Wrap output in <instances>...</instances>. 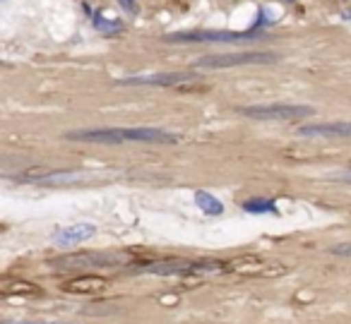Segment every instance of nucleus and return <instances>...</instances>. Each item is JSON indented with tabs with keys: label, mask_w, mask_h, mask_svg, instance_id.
<instances>
[{
	"label": "nucleus",
	"mask_w": 351,
	"mask_h": 324,
	"mask_svg": "<svg viewBox=\"0 0 351 324\" xmlns=\"http://www.w3.org/2000/svg\"><path fill=\"white\" fill-rule=\"evenodd\" d=\"M97 233V226L94 223H73V226H65V228H58L53 233V242L60 247H73L77 242H84Z\"/></svg>",
	"instance_id": "obj_7"
},
{
	"label": "nucleus",
	"mask_w": 351,
	"mask_h": 324,
	"mask_svg": "<svg viewBox=\"0 0 351 324\" xmlns=\"http://www.w3.org/2000/svg\"><path fill=\"white\" fill-rule=\"evenodd\" d=\"M142 274H154V276H195V274H210V271H219V264H210V262H193V260H156L152 264H145Z\"/></svg>",
	"instance_id": "obj_3"
},
{
	"label": "nucleus",
	"mask_w": 351,
	"mask_h": 324,
	"mask_svg": "<svg viewBox=\"0 0 351 324\" xmlns=\"http://www.w3.org/2000/svg\"><path fill=\"white\" fill-rule=\"evenodd\" d=\"M239 113L255 121H293V118L313 116V108L298 103H258V106H241Z\"/></svg>",
	"instance_id": "obj_4"
},
{
	"label": "nucleus",
	"mask_w": 351,
	"mask_h": 324,
	"mask_svg": "<svg viewBox=\"0 0 351 324\" xmlns=\"http://www.w3.org/2000/svg\"><path fill=\"white\" fill-rule=\"evenodd\" d=\"M121 3H123V8H125V10L132 12V3H130V0H121Z\"/></svg>",
	"instance_id": "obj_14"
},
{
	"label": "nucleus",
	"mask_w": 351,
	"mask_h": 324,
	"mask_svg": "<svg viewBox=\"0 0 351 324\" xmlns=\"http://www.w3.org/2000/svg\"><path fill=\"white\" fill-rule=\"evenodd\" d=\"M245 212L250 214H269V212H277V204L269 202V199H260V197H253L243 204Z\"/></svg>",
	"instance_id": "obj_12"
},
{
	"label": "nucleus",
	"mask_w": 351,
	"mask_h": 324,
	"mask_svg": "<svg viewBox=\"0 0 351 324\" xmlns=\"http://www.w3.org/2000/svg\"><path fill=\"white\" fill-rule=\"evenodd\" d=\"M8 324H53V322H8Z\"/></svg>",
	"instance_id": "obj_15"
},
{
	"label": "nucleus",
	"mask_w": 351,
	"mask_h": 324,
	"mask_svg": "<svg viewBox=\"0 0 351 324\" xmlns=\"http://www.w3.org/2000/svg\"><path fill=\"white\" fill-rule=\"evenodd\" d=\"M330 252H332V255H337V257H351V242H344V245H335Z\"/></svg>",
	"instance_id": "obj_13"
},
{
	"label": "nucleus",
	"mask_w": 351,
	"mask_h": 324,
	"mask_svg": "<svg viewBox=\"0 0 351 324\" xmlns=\"http://www.w3.org/2000/svg\"><path fill=\"white\" fill-rule=\"evenodd\" d=\"M132 262L130 252H70L60 255L51 262L58 271H82V269H111V266H125Z\"/></svg>",
	"instance_id": "obj_2"
},
{
	"label": "nucleus",
	"mask_w": 351,
	"mask_h": 324,
	"mask_svg": "<svg viewBox=\"0 0 351 324\" xmlns=\"http://www.w3.org/2000/svg\"><path fill=\"white\" fill-rule=\"evenodd\" d=\"M346 180H351V171H349V175H346Z\"/></svg>",
	"instance_id": "obj_16"
},
{
	"label": "nucleus",
	"mask_w": 351,
	"mask_h": 324,
	"mask_svg": "<svg viewBox=\"0 0 351 324\" xmlns=\"http://www.w3.org/2000/svg\"><path fill=\"white\" fill-rule=\"evenodd\" d=\"M197 82V75L191 73H164V75H142V77L123 79V84H154V87H178V84Z\"/></svg>",
	"instance_id": "obj_6"
},
{
	"label": "nucleus",
	"mask_w": 351,
	"mask_h": 324,
	"mask_svg": "<svg viewBox=\"0 0 351 324\" xmlns=\"http://www.w3.org/2000/svg\"><path fill=\"white\" fill-rule=\"evenodd\" d=\"M253 39V34H231V32H191V34H171L166 36V41H176V44H183V41H243Z\"/></svg>",
	"instance_id": "obj_9"
},
{
	"label": "nucleus",
	"mask_w": 351,
	"mask_h": 324,
	"mask_svg": "<svg viewBox=\"0 0 351 324\" xmlns=\"http://www.w3.org/2000/svg\"><path fill=\"white\" fill-rule=\"evenodd\" d=\"M303 137H351V121L341 123H308L298 127Z\"/></svg>",
	"instance_id": "obj_8"
},
{
	"label": "nucleus",
	"mask_w": 351,
	"mask_h": 324,
	"mask_svg": "<svg viewBox=\"0 0 351 324\" xmlns=\"http://www.w3.org/2000/svg\"><path fill=\"white\" fill-rule=\"evenodd\" d=\"M68 140L99 142V145H121V142H149V145H173L178 137L156 127H101V130L70 132Z\"/></svg>",
	"instance_id": "obj_1"
},
{
	"label": "nucleus",
	"mask_w": 351,
	"mask_h": 324,
	"mask_svg": "<svg viewBox=\"0 0 351 324\" xmlns=\"http://www.w3.org/2000/svg\"><path fill=\"white\" fill-rule=\"evenodd\" d=\"M195 204H197V207H200L205 214H215V216H217V214L224 212V204H221L217 197H212L210 192H205V190H200V192L195 195Z\"/></svg>",
	"instance_id": "obj_11"
},
{
	"label": "nucleus",
	"mask_w": 351,
	"mask_h": 324,
	"mask_svg": "<svg viewBox=\"0 0 351 324\" xmlns=\"http://www.w3.org/2000/svg\"><path fill=\"white\" fill-rule=\"evenodd\" d=\"M106 286H108L106 279H97V276H84V279L68 281V284H65V290H68V293L89 295V293H101V290H106Z\"/></svg>",
	"instance_id": "obj_10"
},
{
	"label": "nucleus",
	"mask_w": 351,
	"mask_h": 324,
	"mask_svg": "<svg viewBox=\"0 0 351 324\" xmlns=\"http://www.w3.org/2000/svg\"><path fill=\"white\" fill-rule=\"evenodd\" d=\"M277 55L272 53H260V51H250V53H224V55H205L197 60V68H234V65H260V63H274Z\"/></svg>",
	"instance_id": "obj_5"
}]
</instances>
